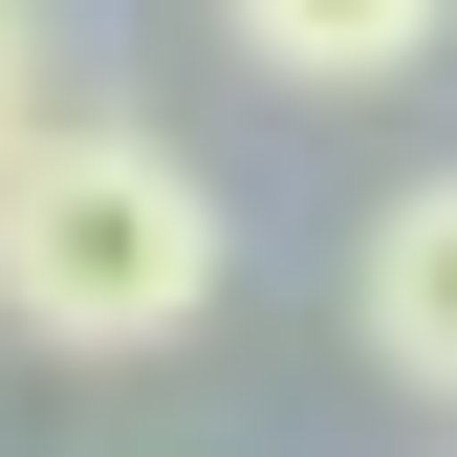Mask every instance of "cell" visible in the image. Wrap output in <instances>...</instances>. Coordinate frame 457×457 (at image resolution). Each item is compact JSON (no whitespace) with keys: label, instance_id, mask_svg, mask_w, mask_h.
Returning a JSON list of instances; mask_svg holds the SVG:
<instances>
[{"label":"cell","instance_id":"obj_1","mask_svg":"<svg viewBox=\"0 0 457 457\" xmlns=\"http://www.w3.org/2000/svg\"><path fill=\"white\" fill-rule=\"evenodd\" d=\"M218 262H240V218L175 131H109V109H44L22 153H0V327L22 349H175L218 305Z\"/></svg>","mask_w":457,"mask_h":457},{"label":"cell","instance_id":"obj_2","mask_svg":"<svg viewBox=\"0 0 457 457\" xmlns=\"http://www.w3.org/2000/svg\"><path fill=\"white\" fill-rule=\"evenodd\" d=\"M349 327H370V370H392V392H436V414H457V175H414V196L370 218Z\"/></svg>","mask_w":457,"mask_h":457},{"label":"cell","instance_id":"obj_3","mask_svg":"<svg viewBox=\"0 0 457 457\" xmlns=\"http://www.w3.org/2000/svg\"><path fill=\"white\" fill-rule=\"evenodd\" d=\"M218 22H240V66H283V87H392V66H436L457 0H218Z\"/></svg>","mask_w":457,"mask_h":457},{"label":"cell","instance_id":"obj_4","mask_svg":"<svg viewBox=\"0 0 457 457\" xmlns=\"http://www.w3.org/2000/svg\"><path fill=\"white\" fill-rule=\"evenodd\" d=\"M44 131V0H0V153Z\"/></svg>","mask_w":457,"mask_h":457}]
</instances>
